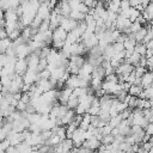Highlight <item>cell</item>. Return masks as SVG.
Returning <instances> with one entry per match:
<instances>
[{"label":"cell","instance_id":"6da1fadb","mask_svg":"<svg viewBox=\"0 0 153 153\" xmlns=\"http://www.w3.org/2000/svg\"><path fill=\"white\" fill-rule=\"evenodd\" d=\"M24 85V81H23V76L22 75H18L16 74L13 76V79L11 80L10 82V86L7 87V90L11 92V93H17V92H22V87Z\"/></svg>","mask_w":153,"mask_h":153},{"label":"cell","instance_id":"7a4b0ae2","mask_svg":"<svg viewBox=\"0 0 153 153\" xmlns=\"http://www.w3.org/2000/svg\"><path fill=\"white\" fill-rule=\"evenodd\" d=\"M50 13H51V7H50V5H49V2H48V0H47V1L39 4V7H38V10H37L36 16L39 17L42 20H44V19H49Z\"/></svg>","mask_w":153,"mask_h":153},{"label":"cell","instance_id":"3957f363","mask_svg":"<svg viewBox=\"0 0 153 153\" xmlns=\"http://www.w3.org/2000/svg\"><path fill=\"white\" fill-rule=\"evenodd\" d=\"M26 62H27V68L29 69H33L36 72L37 71V67H38V62H39V55L36 54V53H30L26 57H25Z\"/></svg>","mask_w":153,"mask_h":153},{"label":"cell","instance_id":"277c9868","mask_svg":"<svg viewBox=\"0 0 153 153\" xmlns=\"http://www.w3.org/2000/svg\"><path fill=\"white\" fill-rule=\"evenodd\" d=\"M37 73H38V72L27 68V71L22 75L24 84H26V85H32V84L37 82Z\"/></svg>","mask_w":153,"mask_h":153},{"label":"cell","instance_id":"5b68a950","mask_svg":"<svg viewBox=\"0 0 153 153\" xmlns=\"http://www.w3.org/2000/svg\"><path fill=\"white\" fill-rule=\"evenodd\" d=\"M60 26H61L63 30H66L67 32H69V31L74 30V29L78 26V22L74 20V19H72V18H69V17H65V18L62 19Z\"/></svg>","mask_w":153,"mask_h":153},{"label":"cell","instance_id":"8992f818","mask_svg":"<svg viewBox=\"0 0 153 153\" xmlns=\"http://www.w3.org/2000/svg\"><path fill=\"white\" fill-rule=\"evenodd\" d=\"M27 71V62L25 59H17L14 65V73L18 75H23Z\"/></svg>","mask_w":153,"mask_h":153},{"label":"cell","instance_id":"52a82bcc","mask_svg":"<svg viewBox=\"0 0 153 153\" xmlns=\"http://www.w3.org/2000/svg\"><path fill=\"white\" fill-rule=\"evenodd\" d=\"M100 146V141L96 137V136H92L90 139H86L82 141V147H86V148H90L92 151H96L98 149V147Z\"/></svg>","mask_w":153,"mask_h":153},{"label":"cell","instance_id":"ba28073f","mask_svg":"<svg viewBox=\"0 0 153 153\" xmlns=\"http://www.w3.org/2000/svg\"><path fill=\"white\" fill-rule=\"evenodd\" d=\"M30 54V49L27 43H23L16 48V56L17 59H25Z\"/></svg>","mask_w":153,"mask_h":153},{"label":"cell","instance_id":"9c48e42d","mask_svg":"<svg viewBox=\"0 0 153 153\" xmlns=\"http://www.w3.org/2000/svg\"><path fill=\"white\" fill-rule=\"evenodd\" d=\"M36 85H37V87H38L42 92H47V91H49V90L55 88V85H54L49 79H41V80H38V81L36 82Z\"/></svg>","mask_w":153,"mask_h":153},{"label":"cell","instance_id":"30bf717a","mask_svg":"<svg viewBox=\"0 0 153 153\" xmlns=\"http://www.w3.org/2000/svg\"><path fill=\"white\" fill-rule=\"evenodd\" d=\"M152 85H153V72L147 71L141 76V86H142V88H147Z\"/></svg>","mask_w":153,"mask_h":153},{"label":"cell","instance_id":"8fae6325","mask_svg":"<svg viewBox=\"0 0 153 153\" xmlns=\"http://www.w3.org/2000/svg\"><path fill=\"white\" fill-rule=\"evenodd\" d=\"M79 82H80V78H79V75H78V74H71L69 78L66 80L65 86H67V87L74 90L75 87H79Z\"/></svg>","mask_w":153,"mask_h":153},{"label":"cell","instance_id":"7c38bea8","mask_svg":"<svg viewBox=\"0 0 153 153\" xmlns=\"http://www.w3.org/2000/svg\"><path fill=\"white\" fill-rule=\"evenodd\" d=\"M67 37V31L61 26H57L53 30V41H65Z\"/></svg>","mask_w":153,"mask_h":153},{"label":"cell","instance_id":"4fadbf2b","mask_svg":"<svg viewBox=\"0 0 153 153\" xmlns=\"http://www.w3.org/2000/svg\"><path fill=\"white\" fill-rule=\"evenodd\" d=\"M74 116H75V111L72 110V109H68L67 112L60 118V122H61V126H67L68 123H71L73 120H74Z\"/></svg>","mask_w":153,"mask_h":153},{"label":"cell","instance_id":"5bb4252c","mask_svg":"<svg viewBox=\"0 0 153 153\" xmlns=\"http://www.w3.org/2000/svg\"><path fill=\"white\" fill-rule=\"evenodd\" d=\"M85 131L86 130H84V129H81V128H76L75 129V131L73 133V135H72V140H73V143L74 142H82L84 140H85Z\"/></svg>","mask_w":153,"mask_h":153},{"label":"cell","instance_id":"9a60e30c","mask_svg":"<svg viewBox=\"0 0 153 153\" xmlns=\"http://www.w3.org/2000/svg\"><path fill=\"white\" fill-rule=\"evenodd\" d=\"M147 30H148V24L143 25L137 32L134 33V35H135V41H136V43H142V41H143V38H145V36H146V33H147Z\"/></svg>","mask_w":153,"mask_h":153},{"label":"cell","instance_id":"2e32d148","mask_svg":"<svg viewBox=\"0 0 153 153\" xmlns=\"http://www.w3.org/2000/svg\"><path fill=\"white\" fill-rule=\"evenodd\" d=\"M68 60L72 62V63H74L75 66H78L79 68L85 63V61H86V59H85V56L84 55H71L69 57H68Z\"/></svg>","mask_w":153,"mask_h":153},{"label":"cell","instance_id":"e0dca14e","mask_svg":"<svg viewBox=\"0 0 153 153\" xmlns=\"http://www.w3.org/2000/svg\"><path fill=\"white\" fill-rule=\"evenodd\" d=\"M106 4V10L111 11V12H120V5H121V0H109Z\"/></svg>","mask_w":153,"mask_h":153},{"label":"cell","instance_id":"ac0fdd59","mask_svg":"<svg viewBox=\"0 0 153 153\" xmlns=\"http://www.w3.org/2000/svg\"><path fill=\"white\" fill-rule=\"evenodd\" d=\"M11 44H12V39H10L8 37L1 38L0 39V54H5L7 49L11 47Z\"/></svg>","mask_w":153,"mask_h":153},{"label":"cell","instance_id":"d6986e66","mask_svg":"<svg viewBox=\"0 0 153 153\" xmlns=\"http://www.w3.org/2000/svg\"><path fill=\"white\" fill-rule=\"evenodd\" d=\"M85 16H86V13H82V12L76 11V10H72L68 17L72 18V19H74V20H76L79 23V22H82L85 19Z\"/></svg>","mask_w":153,"mask_h":153},{"label":"cell","instance_id":"ffe728a7","mask_svg":"<svg viewBox=\"0 0 153 153\" xmlns=\"http://www.w3.org/2000/svg\"><path fill=\"white\" fill-rule=\"evenodd\" d=\"M78 127H79V124H78L76 122H74V121H72L71 123H68V124L66 126V137L71 139L72 135H73V133L75 131V129H76Z\"/></svg>","mask_w":153,"mask_h":153},{"label":"cell","instance_id":"44dd1931","mask_svg":"<svg viewBox=\"0 0 153 153\" xmlns=\"http://www.w3.org/2000/svg\"><path fill=\"white\" fill-rule=\"evenodd\" d=\"M142 90H143V88H142L141 85H130V87H129V90H128V94L139 97L140 93L142 92Z\"/></svg>","mask_w":153,"mask_h":153},{"label":"cell","instance_id":"7402d4cb","mask_svg":"<svg viewBox=\"0 0 153 153\" xmlns=\"http://www.w3.org/2000/svg\"><path fill=\"white\" fill-rule=\"evenodd\" d=\"M78 104H79V98H78L76 96H74V94H71L69 99H68L67 103H66L67 108H68V109H72V110H74Z\"/></svg>","mask_w":153,"mask_h":153},{"label":"cell","instance_id":"603a6c76","mask_svg":"<svg viewBox=\"0 0 153 153\" xmlns=\"http://www.w3.org/2000/svg\"><path fill=\"white\" fill-rule=\"evenodd\" d=\"M62 140H61V137L60 136H57V135H51L44 143L45 145H48V146H53V147H55V146H57L60 142H61Z\"/></svg>","mask_w":153,"mask_h":153},{"label":"cell","instance_id":"cb8c5ba5","mask_svg":"<svg viewBox=\"0 0 153 153\" xmlns=\"http://www.w3.org/2000/svg\"><path fill=\"white\" fill-rule=\"evenodd\" d=\"M146 50H147V48H146V44H143V43H136L134 47V51L140 54L141 56L146 55Z\"/></svg>","mask_w":153,"mask_h":153},{"label":"cell","instance_id":"d4e9b609","mask_svg":"<svg viewBox=\"0 0 153 153\" xmlns=\"http://www.w3.org/2000/svg\"><path fill=\"white\" fill-rule=\"evenodd\" d=\"M146 72H147V68L143 67V66H140V65L135 66V67H134V71H133V73H134L135 76H137V78H141Z\"/></svg>","mask_w":153,"mask_h":153},{"label":"cell","instance_id":"484cf974","mask_svg":"<svg viewBox=\"0 0 153 153\" xmlns=\"http://www.w3.org/2000/svg\"><path fill=\"white\" fill-rule=\"evenodd\" d=\"M87 87H88V86H87ZM87 87H75V88L73 90L72 94L76 96L78 98L81 97V96H85V94H87Z\"/></svg>","mask_w":153,"mask_h":153},{"label":"cell","instance_id":"4316f807","mask_svg":"<svg viewBox=\"0 0 153 153\" xmlns=\"http://www.w3.org/2000/svg\"><path fill=\"white\" fill-rule=\"evenodd\" d=\"M137 102H139V97H136V96H130V94H129V99H128V102H127L128 108L135 109V108L137 106Z\"/></svg>","mask_w":153,"mask_h":153},{"label":"cell","instance_id":"83f0119b","mask_svg":"<svg viewBox=\"0 0 153 153\" xmlns=\"http://www.w3.org/2000/svg\"><path fill=\"white\" fill-rule=\"evenodd\" d=\"M123 118H122V116L118 114V115H116V116H114V117H111L110 118V121L108 122L112 128H115V127H117L120 123H121V121H122Z\"/></svg>","mask_w":153,"mask_h":153},{"label":"cell","instance_id":"f1b7e54d","mask_svg":"<svg viewBox=\"0 0 153 153\" xmlns=\"http://www.w3.org/2000/svg\"><path fill=\"white\" fill-rule=\"evenodd\" d=\"M142 115H143V117L147 120L148 123L153 122V110H152L151 108H149V109H143V110H142Z\"/></svg>","mask_w":153,"mask_h":153},{"label":"cell","instance_id":"f546056e","mask_svg":"<svg viewBox=\"0 0 153 153\" xmlns=\"http://www.w3.org/2000/svg\"><path fill=\"white\" fill-rule=\"evenodd\" d=\"M141 27H142V25H141L140 23L133 22V23L130 24V26H129V33H130V32H131V33H135V32H137Z\"/></svg>","mask_w":153,"mask_h":153},{"label":"cell","instance_id":"4dcf8cb0","mask_svg":"<svg viewBox=\"0 0 153 153\" xmlns=\"http://www.w3.org/2000/svg\"><path fill=\"white\" fill-rule=\"evenodd\" d=\"M114 139H115V136H114V135H111V134L104 135V136L102 137V140H100V143H103V145H109V143H112Z\"/></svg>","mask_w":153,"mask_h":153},{"label":"cell","instance_id":"1f68e13d","mask_svg":"<svg viewBox=\"0 0 153 153\" xmlns=\"http://www.w3.org/2000/svg\"><path fill=\"white\" fill-rule=\"evenodd\" d=\"M111 45H112V49H114L115 54H116V53H120V51H122V50H124L123 43H120V42H114V43H111Z\"/></svg>","mask_w":153,"mask_h":153},{"label":"cell","instance_id":"d6a6232c","mask_svg":"<svg viewBox=\"0 0 153 153\" xmlns=\"http://www.w3.org/2000/svg\"><path fill=\"white\" fill-rule=\"evenodd\" d=\"M99 110H100L99 105H91L88 108V110H87V114H90V115H98Z\"/></svg>","mask_w":153,"mask_h":153},{"label":"cell","instance_id":"836d02e7","mask_svg":"<svg viewBox=\"0 0 153 153\" xmlns=\"http://www.w3.org/2000/svg\"><path fill=\"white\" fill-rule=\"evenodd\" d=\"M39 135H41V137H42V140L45 142L51 135H53V133H51V130H42L41 133H39Z\"/></svg>","mask_w":153,"mask_h":153},{"label":"cell","instance_id":"e575fe53","mask_svg":"<svg viewBox=\"0 0 153 153\" xmlns=\"http://www.w3.org/2000/svg\"><path fill=\"white\" fill-rule=\"evenodd\" d=\"M26 103H24V102H22L20 99L18 100V103H17V105H16V110H18V111H25V108H26Z\"/></svg>","mask_w":153,"mask_h":153},{"label":"cell","instance_id":"d590c367","mask_svg":"<svg viewBox=\"0 0 153 153\" xmlns=\"http://www.w3.org/2000/svg\"><path fill=\"white\" fill-rule=\"evenodd\" d=\"M130 7V4L128 0H121V5H120V11H126Z\"/></svg>","mask_w":153,"mask_h":153},{"label":"cell","instance_id":"8d00e7d4","mask_svg":"<svg viewBox=\"0 0 153 153\" xmlns=\"http://www.w3.org/2000/svg\"><path fill=\"white\" fill-rule=\"evenodd\" d=\"M5 153H20L19 149L17 148V146H8L6 149H5Z\"/></svg>","mask_w":153,"mask_h":153},{"label":"cell","instance_id":"74e56055","mask_svg":"<svg viewBox=\"0 0 153 153\" xmlns=\"http://www.w3.org/2000/svg\"><path fill=\"white\" fill-rule=\"evenodd\" d=\"M6 137H7V133L5 131V129L2 127H0V142L6 140Z\"/></svg>","mask_w":153,"mask_h":153},{"label":"cell","instance_id":"f35d334b","mask_svg":"<svg viewBox=\"0 0 153 153\" xmlns=\"http://www.w3.org/2000/svg\"><path fill=\"white\" fill-rule=\"evenodd\" d=\"M6 37H7V31H6L5 26H0V39L6 38Z\"/></svg>","mask_w":153,"mask_h":153},{"label":"cell","instance_id":"ab89813d","mask_svg":"<svg viewBox=\"0 0 153 153\" xmlns=\"http://www.w3.org/2000/svg\"><path fill=\"white\" fill-rule=\"evenodd\" d=\"M128 1H129L130 6H133V7H136L141 4V0H128Z\"/></svg>","mask_w":153,"mask_h":153},{"label":"cell","instance_id":"60d3db41","mask_svg":"<svg viewBox=\"0 0 153 153\" xmlns=\"http://www.w3.org/2000/svg\"><path fill=\"white\" fill-rule=\"evenodd\" d=\"M146 48H147V49H149V50H153V38L146 43Z\"/></svg>","mask_w":153,"mask_h":153},{"label":"cell","instance_id":"b9f144b4","mask_svg":"<svg viewBox=\"0 0 153 153\" xmlns=\"http://www.w3.org/2000/svg\"><path fill=\"white\" fill-rule=\"evenodd\" d=\"M149 137H151V135L145 133V135H143V139H142V142H147V141L149 140Z\"/></svg>","mask_w":153,"mask_h":153},{"label":"cell","instance_id":"7bdbcfd3","mask_svg":"<svg viewBox=\"0 0 153 153\" xmlns=\"http://www.w3.org/2000/svg\"><path fill=\"white\" fill-rule=\"evenodd\" d=\"M30 153H41V152H39L38 149H32V151H31Z\"/></svg>","mask_w":153,"mask_h":153},{"label":"cell","instance_id":"ee69618b","mask_svg":"<svg viewBox=\"0 0 153 153\" xmlns=\"http://www.w3.org/2000/svg\"><path fill=\"white\" fill-rule=\"evenodd\" d=\"M149 102H151V109L153 110V98H152V99H149Z\"/></svg>","mask_w":153,"mask_h":153},{"label":"cell","instance_id":"f6af8a7d","mask_svg":"<svg viewBox=\"0 0 153 153\" xmlns=\"http://www.w3.org/2000/svg\"><path fill=\"white\" fill-rule=\"evenodd\" d=\"M148 153H153V147H152V148H151V149L148 151Z\"/></svg>","mask_w":153,"mask_h":153},{"label":"cell","instance_id":"bcb514c9","mask_svg":"<svg viewBox=\"0 0 153 153\" xmlns=\"http://www.w3.org/2000/svg\"><path fill=\"white\" fill-rule=\"evenodd\" d=\"M98 1H102V2H108L109 0H98Z\"/></svg>","mask_w":153,"mask_h":153},{"label":"cell","instance_id":"7dc6e473","mask_svg":"<svg viewBox=\"0 0 153 153\" xmlns=\"http://www.w3.org/2000/svg\"><path fill=\"white\" fill-rule=\"evenodd\" d=\"M38 1H39V4H41V2H44V1H47V0H38Z\"/></svg>","mask_w":153,"mask_h":153},{"label":"cell","instance_id":"c3c4849f","mask_svg":"<svg viewBox=\"0 0 153 153\" xmlns=\"http://www.w3.org/2000/svg\"><path fill=\"white\" fill-rule=\"evenodd\" d=\"M152 72H153V69H152Z\"/></svg>","mask_w":153,"mask_h":153}]
</instances>
